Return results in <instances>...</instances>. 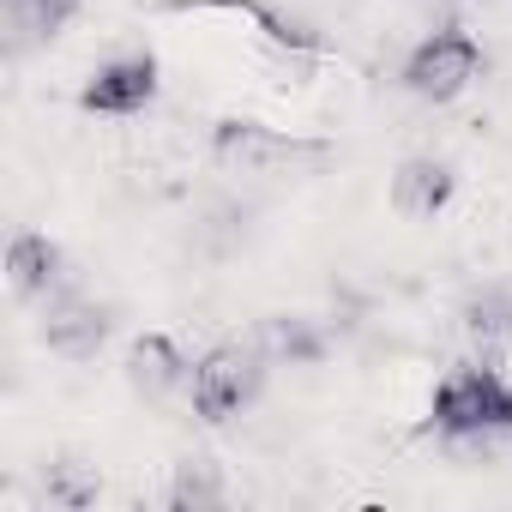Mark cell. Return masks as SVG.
I'll list each match as a JSON object with an SVG mask.
<instances>
[{
  "label": "cell",
  "mask_w": 512,
  "mask_h": 512,
  "mask_svg": "<svg viewBox=\"0 0 512 512\" xmlns=\"http://www.w3.org/2000/svg\"><path fill=\"white\" fill-rule=\"evenodd\" d=\"M127 386H133L145 404H163L169 392H181V386H187V362H181V350H175L169 338L145 332V338L127 350Z\"/></svg>",
  "instance_id": "obj_8"
},
{
  "label": "cell",
  "mask_w": 512,
  "mask_h": 512,
  "mask_svg": "<svg viewBox=\"0 0 512 512\" xmlns=\"http://www.w3.org/2000/svg\"><path fill=\"white\" fill-rule=\"evenodd\" d=\"M470 332L476 338H512V296L506 290H488V296H476L470 302Z\"/></svg>",
  "instance_id": "obj_14"
},
{
  "label": "cell",
  "mask_w": 512,
  "mask_h": 512,
  "mask_svg": "<svg viewBox=\"0 0 512 512\" xmlns=\"http://www.w3.org/2000/svg\"><path fill=\"white\" fill-rule=\"evenodd\" d=\"M49 500L67 506V512L91 506V500H97V464H85V458H61V464H49Z\"/></svg>",
  "instance_id": "obj_12"
},
{
  "label": "cell",
  "mask_w": 512,
  "mask_h": 512,
  "mask_svg": "<svg viewBox=\"0 0 512 512\" xmlns=\"http://www.w3.org/2000/svg\"><path fill=\"white\" fill-rule=\"evenodd\" d=\"M151 97H157V61L151 55H115L85 85V109L91 115H139Z\"/></svg>",
  "instance_id": "obj_5"
},
{
  "label": "cell",
  "mask_w": 512,
  "mask_h": 512,
  "mask_svg": "<svg viewBox=\"0 0 512 512\" xmlns=\"http://www.w3.org/2000/svg\"><path fill=\"white\" fill-rule=\"evenodd\" d=\"M260 380H266V356L253 344H217L199 368H193V410L205 422H223V416H241L253 398H260Z\"/></svg>",
  "instance_id": "obj_3"
},
{
  "label": "cell",
  "mask_w": 512,
  "mask_h": 512,
  "mask_svg": "<svg viewBox=\"0 0 512 512\" xmlns=\"http://www.w3.org/2000/svg\"><path fill=\"white\" fill-rule=\"evenodd\" d=\"M446 199H452V169L446 163H434V157L398 163V175H392L398 217H434V211H446Z\"/></svg>",
  "instance_id": "obj_9"
},
{
  "label": "cell",
  "mask_w": 512,
  "mask_h": 512,
  "mask_svg": "<svg viewBox=\"0 0 512 512\" xmlns=\"http://www.w3.org/2000/svg\"><path fill=\"white\" fill-rule=\"evenodd\" d=\"M434 428L470 434V428H506L512 434V386L494 368H458L434 386Z\"/></svg>",
  "instance_id": "obj_2"
},
{
  "label": "cell",
  "mask_w": 512,
  "mask_h": 512,
  "mask_svg": "<svg viewBox=\"0 0 512 512\" xmlns=\"http://www.w3.org/2000/svg\"><path fill=\"white\" fill-rule=\"evenodd\" d=\"M79 0H0V25H7V49L25 55L37 43H49L67 19H73Z\"/></svg>",
  "instance_id": "obj_10"
},
{
  "label": "cell",
  "mask_w": 512,
  "mask_h": 512,
  "mask_svg": "<svg viewBox=\"0 0 512 512\" xmlns=\"http://www.w3.org/2000/svg\"><path fill=\"white\" fill-rule=\"evenodd\" d=\"M109 338V308L103 302H85V296H49L43 308V344L67 362H85L97 356Z\"/></svg>",
  "instance_id": "obj_6"
},
{
  "label": "cell",
  "mask_w": 512,
  "mask_h": 512,
  "mask_svg": "<svg viewBox=\"0 0 512 512\" xmlns=\"http://www.w3.org/2000/svg\"><path fill=\"white\" fill-rule=\"evenodd\" d=\"M61 266H67V260H61V247H55L49 235H13V247H7V284H13L19 302L55 296L61 278H67Z\"/></svg>",
  "instance_id": "obj_7"
},
{
  "label": "cell",
  "mask_w": 512,
  "mask_h": 512,
  "mask_svg": "<svg viewBox=\"0 0 512 512\" xmlns=\"http://www.w3.org/2000/svg\"><path fill=\"white\" fill-rule=\"evenodd\" d=\"M169 506H193V512H205V506H223V482H217V470L205 464V458H193V464H181L175 470V488H169Z\"/></svg>",
  "instance_id": "obj_13"
},
{
  "label": "cell",
  "mask_w": 512,
  "mask_h": 512,
  "mask_svg": "<svg viewBox=\"0 0 512 512\" xmlns=\"http://www.w3.org/2000/svg\"><path fill=\"white\" fill-rule=\"evenodd\" d=\"M211 157L229 175H290V169L320 163L326 151L308 145V139H290L278 127H260V121H217L211 127Z\"/></svg>",
  "instance_id": "obj_1"
},
{
  "label": "cell",
  "mask_w": 512,
  "mask_h": 512,
  "mask_svg": "<svg viewBox=\"0 0 512 512\" xmlns=\"http://www.w3.org/2000/svg\"><path fill=\"white\" fill-rule=\"evenodd\" d=\"M253 350H260L266 362H314L320 356V332L308 320H260V332H253Z\"/></svg>",
  "instance_id": "obj_11"
},
{
  "label": "cell",
  "mask_w": 512,
  "mask_h": 512,
  "mask_svg": "<svg viewBox=\"0 0 512 512\" xmlns=\"http://www.w3.org/2000/svg\"><path fill=\"white\" fill-rule=\"evenodd\" d=\"M482 73V49L464 37V31H434L410 49L404 61V85L422 97V103H452L470 79Z\"/></svg>",
  "instance_id": "obj_4"
}]
</instances>
